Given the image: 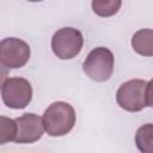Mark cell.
Returning a JSON list of instances; mask_svg holds the SVG:
<instances>
[{
  "label": "cell",
  "mask_w": 153,
  "mask_h": 153,
  "mask_svg": "<svg viewBox=\"0 0 153 153\" xmlns=\"http://www.w3.org/2000/svg\"><path fill=\"white\" fill-rule=\"evenodd\" d=\"M153 32L151 29H142L136 31L131 38V47L133 49L143 56H152L153 55V44H152Z\"/></svg>",
  "instance_id": "8"
},
{
  "label": "cell",
  "mask_w": 153,
  "mask_h": 153,
  "mask_svg": "<svg viewBox=\"0 0 153 153\" xmlns=\"http://www.w3.org/2000/svg\"><path fill=\"white\" fill-rule=\"evenodd\" d=\"M122 5L120 0H93L91 2L93 12L99 17H111L116 14Z\"/></svg>",
  "instance_id": "10"
},
{
  "label": "cell",
  "mask_w": 153,
  "mask_h": 153,
  "mask_svg": "<svg viewBox=\"0 0 153 153\" xmlns=\"http://www.w3.org/2000/svg\"><path fill=\"white\" fill-rule=\"evenodd\" d=\"M17 124V135L14 142L17 143H33L38 141L44 133L42 118L32 112L24 114L14 120Z\"/></svg>",
  "instance_id": "7"
},
{
  "label": "cell",
  "mask_w": 153,
  "mask_h": 153,
  "mask_svg": "<svg viewBox=\"0 0 153 153\" xmlns=\"http://www.w3.org/2000/svg\"><path fill=\"white\" fill-rule=\"evenodd\" d=\"M7 76H8V71H7V68H5L2 65H0V88L2 87L4 82L7 80Z\"/></svg>",
  "instance_id": "12"
},
{
  "label": "cell",
  "mask_w": 153,
  "mask_h": 153,
  "mask_svg": "<svg viewBox=\"0 0 153 153\" xmlns=\"http://www.w3.org/2000/svg\"><path fill=\"white\" fill-rule=\"evenodd\" d=\"M42 122L49 136L67 135L75 124V110L66 102H55L45 109Z\"/></svg>",
  "instance_id": "2"
},
{
  "label": "cell",
  "mask_w": 153,
  "mask_h": 153,
  "mask_svg": "<svg viewBox=\"0 0 153 153\" xmlns=\"http://www.w3.org/2000/svg\"><path fill=\"white\" fill-rule=\"evenodd\" d=\"M4 104L11 109H25L32 98L31 84L24 78H10L1 87Z\"/></svg>",
  "instance_id": "5"
},
{
  "label": "cell",
  "mask_w": 153,
  "mask_h": 153,
  "mask_svg": "<svg viewBox=\"0 0 153 153\" xmlns=\"http://www.w3.org/2000/svg\"><path fill=\"white\" fill-rule=\"evenodd\" d=\"M135 143L141 153H153V126L152 123L140 127L135 135Z\"/></svg>",
  "instance_id": "9"
},
{
  "label": "cell",
  "mask_w": 153,
  "mask_h": 153,
  "mask_svg": "<svg viewBox=\"0 0 153 153\" xmlns=\"http://www.w3.org/2000/svg\"><path fill=\"white\" fill-rule=\"evenodd\" d=\"M17 135V124L14 120L0 116V145L14 141V137Z\"/></svg>",
  "instance_id": "11"
},
{
  "label": "cell",
  "mask_w": 153,
  "mask_h": 153,
  "mask_svg": "<svg viewBox=\"0 0 153 153\" xmlns=\"http://www.w3.org/2000/svg\"><path fill=\"white\" fill-rule=\"evenodd\" d=\"M82 44V35L74 27L59 29L51 37V50L61 60H71L79 55Z\"/></svg>",
  "instance_id": "4"
},
{
  "label": "cell",
  "mask_w": 153,
  "mask_h": 153,
  "mask_svg": "<svg viewBox=\"0 0 153 153\" xmlns=\"http://www.w3.org/2000/svg\"><path fill=\"white\" fill-rule=\"evenodd\" d=\"M84 73L97 82L109 80L114 72V54L105 47L92 49L82 63Z\"/></svg>",
  "instance_id": "3"
},
{
  "label": "cell",
  "mask_w": 153,
  "mask_h": 153,
  "mask_svg": "<svg viewBox=\"0 0 153 153\" xmlns=\"http://www.w3.org/2000/svg\"><path fill=\"white\" fill-rule=\"evenodd\" d=\"M29 44L17 37H7L0 41V65L5 68L17 69L24 67L30 59Z\"/></svg>",
  "instance_id": "6"
},
{
  "label": "cell",
  "mask_w": 153,
  "mask_h": 153,
  "mask_svg": "<svg viewBox=\"0 0 153 153\" xmlns=\"http://www.w3.org/2000/svg\"><path fill=\"white\" fill-rule=\"evenodd\" d=\"M116 102L129 112H137L146 106H152V81L131 79L123 82L116 92Z\"/></svg>",
  "instance_id": "1"
}]
</instances>
